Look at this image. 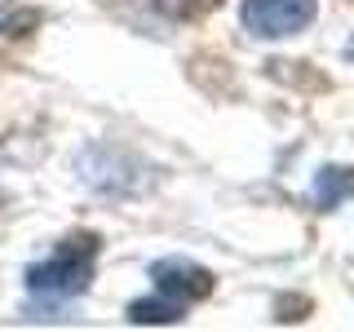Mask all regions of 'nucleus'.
<instances>
[{"instance_id":"f257e3e1","label":"nucleus","mask_w":354,"mask_h":332,"mask_svg":"<svg viewBox=\"0 0 354 332\" xmlns=\"http://www.w3.org/2000/svg\"><path fill=\"white\" fill-rule=\"evenodd\" d=\"M93 261H97V235H71L58 243V252L49 261L27 270V288L36 297H58V302L75 297L93 279Z\"/></svg>"},{"instance_id":"0eeeda50","label":"nucleus","mask_w":354,"mask_h":332,"mask_svg":"<svg viewBox=\"0 0 354 332\" xmlns=\"http://www.w3.org/2000/svg\"><path fill=\"white\" fill-rule=\"evenodd\" d=\"M346 58H350V62H354V36H350V44H346Z\"/></svg>"},{"instance_id":"39448f33","label":"nucleus","mask_w":354,"mask_h":332,"mask_svg":"<svg viewBox=\"0 0 354 332\" xmlns=\"http://www.w3.org/2000/svg\"><path fill=\"white\" fill-rule=\"evenodd\" d=\"M182 315L186 302H177V297H142V302L129 306L133 324H182Z\"/></svg>"},{"instance_id":"423d86ee","label":"nucleus","mask_w":354,"mask_h":332,"mask_svg":"<svg viewBox=\"0 0 354 332\" xmlns=\"http://www.w3.org/2000/svg\"><path fill=\"white\" fill-rule=\"evenodd\" d=\"M147 5L155 9V14L173 18V22H195V18L213 14V9L221 5V0H147Z\"/></svg>"},{"instance_id":"f03ea898","label":"nucleus","mask_w":354,"mask_h":332,"mask_svg":"<svg viewBox=\"0 0 354 332\" xmlns=\"http://www.w3.org/2000/svg\"><path fill=\"white\" fill-rule=\"evenodd\" d=\"M310 22H315V0H243V27L252 36H297Z\"/></svg>"},{"instance_id":"20e7f679","label":"nucleus","mask_w":354,"mask_h":332,"mask_svg":"<svg viewBox=\"0 0 354 332\" xmlns=\"http://www.w3.org/2000/svg\"><path fill=\"white\" fill-rule=\"evenodd\" d=\"M341 199H354V169H341V164H324L315 173V208H337Z\"/></svg>"},{"instance_id":"7ed1b4c3","label":"nucleus","mask_w":354,"mask_h":332,"mask_svg":"<svg viewBox=\"0 0 354 332\" xmlns=\"http://www.w3.org/2000/svg\"><path fill=\"white\" fill-rule=\"evenodd\" d=\"M155 284H160V293L177 297V302H204L208 293H213V275L204 270V266H191V261H155L151 266Z\"/></svg>"}]
</instances>
